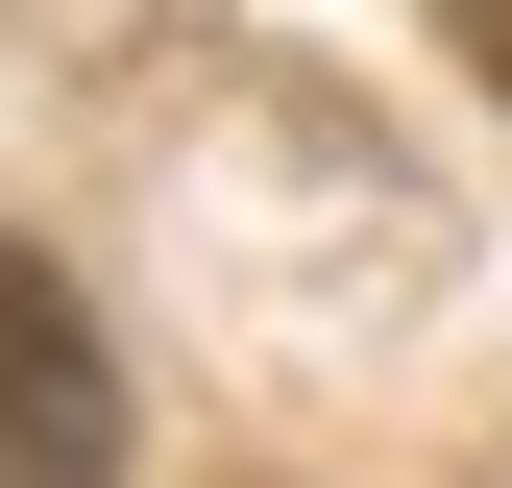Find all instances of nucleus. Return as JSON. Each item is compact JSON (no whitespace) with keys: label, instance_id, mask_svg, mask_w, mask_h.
<instances>
[{"label":"nucleus","instance_id":"nucleus-1","mask_svg":"<svg viewBox=\"0 0 512 488\" xmlns=\"http://www.w3.org/2000/svg\"><path fill=\"white\" fill-rule=\"evenodd\" d=\"M0 488H122V391H98V318L0 244Z\"/></svg>","mask_w":512,"mask_h":488}]
</instances>
